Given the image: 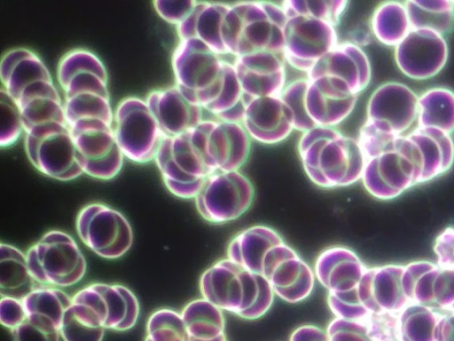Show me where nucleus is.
<instances>
[{"label": "nucleus", "instance_id": "nucleus-1", "mask_svg": "<svg viewBox=\"0 0 454 341\" xmlns=\"http://www.w3.org/2000/svg\"><path fill=\"white\" fill-rule=\"evenodd\" d=\"M171 63L175 85L187 99L215 119L242 123L246 104L233 63L196 38L179 40Z\"/></svg>", "mask_w": 454, "mask_h": 341}, {"label": "nucleus", "instance_id": "nucleus-2", "mask_svg": "<svg viewBox=\"0 0 454 341\" xmlns=\"http://www.w3.org/2000/svg\"><path fill=\"white\" fill-rule=\"evenodd\" d=\"M57 78L65 94V115L73 138L114 133L107 74L97 55L85 49L68 52L59 62Z\"/></svg>", "mask_w": 454, "mask_h": 341}, {"label": "nucleus", "instance_id": "nucleus-3", "mask_svg": "<svg viewBox=\"0 0 454 341\" xmlns=\"http://www.w3.org/2000/svg\"><path fill=\"white\" fill-rule=\"evenodd\" d=\"M228 258L262 275L283 300L298 303L313 290L315 274L273 229L251 226L230 242Z\"/></svg>", "mask_w": 454, "mask_h": 341}, {"label": "nucleus", "instance_id": "nucleus-4", "mask_svg": "<svg viewBox=\"0 0 454 341\" xmlns=\"http://www.w3.org/2000/svg\"><path fill=\"white\" fill-rule=\"evenodd\" d=\"M0 76L19 107L25 134L52 123L67 124L60 95L37 54L22 47L9 50L1 59Z\"/></svg>", "mask_w": 454, "mask_h": 341}, {"label": "nucleus", "instance_id": "nucleus-5", "mask_svg": "<svg viewBox=\"0 0 454 341\" xmlns=\"http://www.w3.org/2000/svg\"><path fill=\"white\" fill-rule=\"evenodd\" d=\"M298 152L309 179L325 188L356 182L366 162L357 139L333 127L316 126L303 132Z\"/></svg>", "mask_w": 454, "mask_h": 341}, {"label": "nucleus", "instance_id": "nucleus-6", "mask_svg": "<svg viewBox=\"0 0 454 341\" xmlns=\"http://www.w3.org/2000/svg\"><path fill=\"white\" fill-rule=\"evenodd\" d=\"M286 17L280 4L241 1L230 4L221 25L226 55L270 52L283 54Z\"/></svg>", "mask_w": 454, "mask_h": 341}, {"label": "nucleus", "instance_id": "nucleus-7", "mask_svg": "<svg viewBox=\"0 0 454 341\" xmlns=\"http://www.w3.org/2000/svg\"><path fill=\"white\" fill-rule=\"evenodd\" d=\"M200 289L204 299L246 320L264 315L275 294L264 277L230 258L217 261L203 273Z\"/></svg>", "mask_w": 454, "mask_h": 341}, {"label": "nucleus", "instance_id": "nucleus-8", "mask_svg": "<svg viewBox=\"0 0 454 341\" xmlns=\"http://www.w3.org/2000/svg\"><path fill=\"white\" fill-rule=\"evenodd\" d=\"M213 119H204L193 129L165 138L155 162L168 191L183 199L195 198L207 178L217 172L207 150Z\"/></svg>", "mask_w": 454, "mask_h": 341}, {"label": "nucleus", "instance_id": "nucleus-9", "mask_svg": "<svg viewBox=\"0 0 454 341\" xmlns=\"http://www.w3.org/2000/svg\"><path fill=\"white\" fill-rule=\"evenodd\" d=\"M26 256L32 276L44 287L73 286L86 273V260L76 242L62 231L45 233Z\"/></svg>", "mask_w": 454, "mask_h": 341}, {"label": "nucleus", "instance_id": "nucleus-10", "mask_svg": "<svg viewBox=\"0 0 454 341\" xmlns=\"http://www.w3.org/2000/svg\"><path fill=\"white\" fill-rule=\"evenodd\" d=\"M71 305L93 327L125 331L135 326L139 304L130 289L119 284L92 283L74 294Z\"/></svg>", "mask_w": 454, "mask_h": 341}, {"label": "nucleus", "instance_id": "nucleus-11", "mask_svg": "<svg viewBox=\"0 0 454 341\" xmlns=\"http://www.w3.org/2000/svg\"><path fill=\"white\" fill-rule=\"evenodd\" d=\"M114 131L123 155L137 163L155 159L165 139L145 99L126 97L114 112Z\"/></svg>", "mask_w": 454, "mask_h": 341}, {"label": "nucleus", "instance_id": "nucleus-12", "mask_svg": "<svg viewBox=\"0 0 454 341\" xmlns=\"http://www.w3.org/2000/svg\"><path fill=\"white\" fill-rule=\"evenodd\" d=\"M25 148L31 163L50 178L68 181L84 173L67 123H52L25 134Z\"/></svg>", "mask_w": 454, "mask_h": 341}, {"label": "nucleus", "instance_id": "nucleus-13", "mask_svg": "<svg viewBox=\"0 0 454 341\" xmlns=\"http://www.w3.org/2000/svg\"><path fill=\"white\" fill-rule=\"evenodd\" d=\"M76 232L84 245L105 258L123 256L133 242L132 228L127 218L103 203H90L79 211Z\"/></svg>", "mask_w": 454, "mask_h": 341}, {"label": "nucleus", "instance_id": "nucleus-14", "mask_svg": "<svg viewBox=\"0 0 454 341\" xmlns=\"http://www.w3.org/2000/svg\"><path fill=\"white\" fill-rule=\"evenodd\" d=\"M254 190L239 170L217 171L209 176L195 199L200 216L214 224L237 219L251 206Z\"/></svg>", "mask_w": 454, "mask_h": 341}, {"label": "nucleus", "instance_id": "nucleus-15", "mask_svg": "<svg viewBox=\"0 0 454 341\" xmlns=\"http://www.w3.org/2000/svg\"><path fill=\"white\" fill-rule=\"evenodd\" d=\"M338 44L336 27L328 20L305 15L286 18L282 55L294 68L308 73Z\"/></svg>", "mask_w": 454, "mask_h": 341}, {"label": "nucleus", "instance_id": "nucleus-16", "mask_svg": "<svg viewBox=\"0 0 454 341\" xmlns=\"http://www.w3.org/2000/svg\"><path fill=\"white\" fill-rule=\"evenodd\" d=\"M22 302L26 319L11 329L12 341H59L72 297L58 288L40 287Z\"/></svg>", "mask_w": 454, "mask_h": 341}, {"label": "nucleus", "instance_id": "nucleus-17", "mask_svg": "<svg viewBox=\"0 0 454 341\" xmlns=\"http://www.w3.org/2000/svg\"><path fill=\"white\" fill-rule=\"evenodd\" d=\"M282 54L257 52L235 58L233 66L245 104L253 99L281 95L286 85V66Z\"/></svg>", "mask_w": 454, "mask_h": 341}, {"label": "nucleus", "instance_id": "nucleus-18", "mask_svg": "<svg viewBox=\"0 0 454 341\" xmlns=\"http://www.w3.org/2000/svg\"><path fill=\"white\" fill-rule=\"evenodd\" d=\"M358 94L343 82L329 76L309 80L305 107L317 126L335 127L353 111Z\"/></svg>", "mask_w": 454, "mask_h": 341}, {"label": "nucleus", "instance_id": "nucleus-19", "mask_svg": "<svg viewBox=\"0 0 454 341\" xmlns=\"http://www.w3.org/2000/svg\"><path fill=\"white\" fill-rule=\"evenodd\" d=\"M367 269L348 248L331 247L315 264V277L328 289L329 297L348 301L356 297L358 284Z\"/></svg>", "mask_w": 454, "mask_h": 341}, {"label": "nucleus", "instance_id": "nucleus-20", "mask_svg": "<svg viewBox=\"0 0 454 341\" xmlns=\"http://www.w3.org/2000/svg\"><path fill=\"white\" fill-rule=\"evenodd\" d=\"M241 124L251 139L267 145L282 142L294 130L293 115L280 95L248 101Z\"/></svg>", "mask_w": 454, "mask_h": 341}, {"label": "nucleus", "instance_id": "nucleus-21", "mask_svg": "<svg viewBox=\"0 0 454 341\" xmlns=\"http://www.w3.org/2000/svg\"><path fill=\"white\" fill-rule=\"evenodd\" d=\"M403 267L388 266L367 269L357 289L359 304L370 313H398L410 304L401 282Z\"/></svg>", "mask_w": 454, "mask_h": 341}, {"label": "nucleus", "instance_id": "nucleus-22", "mask_svg": "<svg viewBox=\"0 0 454 341\" xmlns=\"http://www.w3.org/2000/svg\"><path fill=\"white\" fill-rule=\"evenodd\" d=\"M145 101L165 138L181 135L204 120L203 108L176 85L151 91Z\"/></svg>", "mask_w": 454, "mask_h": 341}, {"label": "nucleus", "instance_id": "nucleus-23", "mask_svg": "<svg viewBox=\"0 0 454 341\" xmlns=\"http://www.w3.org/2000/svg\"><path fill=\"white\" fill-rule=\"evenodd\" d=\"M329 76L344 82L356 94L368 85L371 67L366 54L351 42L339 43L307 73V79Z\"/></svg>", "mask_w": 454, "mask_h": 341}, {"label": "nucleus", "instance_id": "nucleus-24", "mask_svg": "<svg viewBox=\"0 0 454 341\" xmlns=\"http://www.w3.org/2000/svg\"><path fill=\"white\" fill-rule=\"evenodd\" d=\"M251 138L241 123L213 119L207 150L216 171L239 170L247 162Z\"/></svg>", "mask_w": 454, "mask_h": 341}, {"label": "nucleus", "instance_id": "nucleus-25", "mask_svg": "<svg viewBox=\"0 0 454 341\" xmlns=\"http://www.w3.org/2000/svg\"><path fill=\"white\" fill-rule=\"evenodd\" d=\"M231 4L198 2L190 14L176 26L179 40L196 38L218 55H226L221 39V25Z\"/></svg>", "mask_w": 454, "mask_h": 341}, {"label": "nucleus", "instance_id": "nucleus-26", "mask_svg": "<svg viewBox=\"0 0 454 341\" xmlns=\"http://www.w3.org/2000/svg\"><path fill=\"white\" fill-rule=\"evenodd\" d=\"M43 287L32 276L27 256L16 247L0 245V295L22 300Z\"/></svg>", "mask_w": 454, "mask_h": 341}, {"label": "nucleus", "instance_id": "nucleus-27", "mask_svg": "<svg viewBox=\"0 0 454 341\" xmlns=\"http://www.w3.org/2000/svg\"><path fill=\"white\" fill-rule=\"evenodd\" d=\"M440 316L425 305H408L399 314V341H435Z\"/></svg>", "mask_w": 454, "mask_h": 341}, {"label": "nucleus", "instance_id": "nucleus-28", "mask_svg": "<svg viewBox=\"0 0 454 341\" xmlns=\"http://www.w3.org/2000/svg\"><path fill=\"white\" fill-rule=\"evenodd\" d=\"M188 334L181 313L171 309L153 313L146 326L145 341H187Z\"/></svg>", "mask_w": 454, "mask_h": 341}, {"label": "nucleus", "instance_id": "nucleus-29", "mask_svg": "<svg viewBox=\"0 0 454 341\" xmlns=\"http://www.w3.org/2000/svg\"><path fill=\"white\" fill-rule=\"evenodd\" d=\"M347 1L286 0L280 4L286 18L305 15L328 20L335 27L347 9Z\"/></svg>", "mask_w": 454, "mask_h": 341}, {"label": "nucleus", "instance_id": "nucleus-30", "mask_svg": "<svg viewBox=\"0 0 454 341\" xmlns=\"http://www.w3.org/2000/svg\"><path fill=\"white\" fill-rule=\"evenodd\" d=\"M308 85L307 78L296 79L286 84L280 95L293 115L294 130L302 132L317 126L309 118L305 107Z\"/></svg>", "mask_w": 454, "mask_h": 341}, {"label": "nucleus", "instance_id": "nucleus-31", "mask_svg": "<svg viewBox=\"0 0 454 341\" xmlns=\"http://www.w3.org/2000/svg\"><path fill=\"white\" fill-rule=\"evenodd\" d=\"M0 145L5 147L14 144L24 130L19 107L3 86L0 89Z\"/></svg>", "mask_w": 454, "mask_h": 341}, {"label": "nucleus", "instance_id": "nucleus-32", "mask_svg": "<svg viewBox=\"0 0 454 341\" xmlns=\"http://www.w3.org/2000/svg\"><path fill=\"white\" fill-rule=\"evenodd\" d=\"M326 333L329 341H372L364 321L333 319Z\"/></svg>", "mask_w": 454, "mask_h": 341}, {"label": "nucleus", "instance_id": "nucleus-33", "mask_svg": "<svg viewBox=\"0 0 454 341\" xmlns=\"http://www.w3.org/2000/svg\"><path fill=\"white\" fill-rule=\"evenodd\" d=\"M197 1H153V6L159 15L166 21L179 25L192 11Z\"/></svg>", "mask_w": 454, "mask_h": 341}, {"label": "nucleus", "instance_id": "nucleus-34", "mask_svg": "<svg viewBox=\"0 0 454 341\" xmlns=\"http://www.w3.org/2000/svg\"><path fill=\"white\" fill-rule=\"evenodd\" d=\"M26 319L23 302L20 299L3 297L0 300V322L5 328L12 329Z\"/></svg>", "mask_w": 454, "mask_h": 341}, {"label": "nucleus", "instance_id": "nucleus-35", "mask_svg": "<svg viewBox=\"0 0 454 341\" xmlns=\"http://www.w3.org/2000/svg\"><path fill=\"white\" fill-rule=\"evenodd\" d=\"M434 251L442 268L454 270V229H446L437 238Z\"/></svg>", "mask_w": 454, "mask_h": 341}, {"label": "nucleus", "instance_id": "nucleus-36", "mask_svg": "<svg viewBox=\"0 0 454 341\" xmlns=\"http://www.w3.org/2000/svg\"><path fill=\"white\" fill-rule=\"evenodd\" d=\"M290 341H329L326 331L314 325L298 327L291 335Z\"/></svg>", "mask_w": 454, "mask_h": 341}, {"label": "nucleus", "instance_id": "nucleus-37", "mask_svg": "<svg viewBox=\"0 0 454 341\" xmlns=\"http://www.w3.org/2000/svg\"><path fill=\"white\" fill-rule=\"evenodd\" d=\"M451 314L440 316L435 341H454V311Z\"/></svg>", "mask_w": 454, "mask_h": 341}]
</instances>
